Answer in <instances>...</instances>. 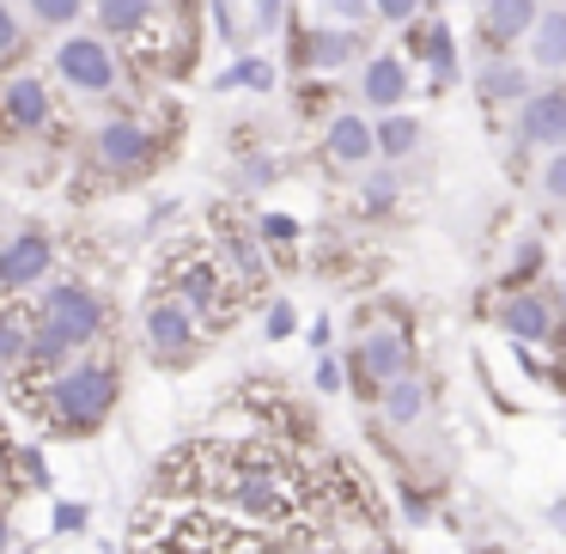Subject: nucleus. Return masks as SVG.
<instances>
[{
  "label": "nucleus",
  "mask_w": 566,
  "mask_h": 554,
  "mask_svg": "<svg viewBox=\"0 0 566 554\" xmlns=\"http://www.w3.org/2000/svg\"><path fill=\"white\" fill-rule=\"evenodd\" d=\"M196 488L208 500H220L232 518L262 530H293L311 512V481L286 463L281 451L244 439V445H196Z\"/></svg>",
  "instance_id": "f257e3e1"
},
{
  "label": "nucleus",
  "mask_w": 566,
  "mask_h": 554,
  "mask_svg": "<svg viewBox=\"0 0 566 554\" xmlns=\"http://www.w3.org/2000/svg\"><path fill=\"white\" fill-rule=\"evenodd\" d=\"M116 396H123V378H116L111 359H74V366L55 372V384H50L38 415L50 420V432H62V439H92V432L111 420Z\"/></svg>",
  "instance_id": "f03ea898"
},
{
  "label": "nucleus",
  "mask_w": 566,
  "mask_h": 554,
  "mask_svg": "<svg viewBox=\"0 0 566 554\" xmlns=\"http://www.w3.org/2000/svg\"><path fill=\"white\" fill-rule=\"evenodd\" d=\"M55 80H62L67 92H86V98H111L116 80H123L111 38H104V31H67V38L55 43Z\"/></svg>",
  "instance_id": "7ed1b4c3"
},
{
  "label": "nucleus",
  "mask_w": 566,
  "mask_h": 554,
  "mask_svg": "<svg viewBox=\"0 0 566 554\" xmlns=\"http://www.w3.org/2000/svg\"><path fill=\"white\" fill-rule=\"evenodd\" d=\"M38 317L50 323V330H62L74 347H92L104 330H111V305H104L98 293H92L86 281H55L38 293Z\"/></svg>",
  "instance_id": "20e7f679"
},
{
  "label": "nucleus",
  "mask_w": 566,
  "mask_h": 554,
  "mask_svg": "<svg viewBox=\"0 0 566 554\" xmlns=\"http://www.w3.org/2000/svg\"><path fill=\"white\" fill-rule=\"evenodd\" d=\"M92 159L111 177H140L159 159V140H153V128L135 123V116H111V123L92 128Z\"/></svg>",
  "instance_id": "39448f33"
},
{
  "label": "nucleus",
  "mask_w": 566,
  "mask_h": 554,
  "mask_svg": "<svg viewBox=\"0 0 566 554\" xmlns=\"http://www.w3.org/2000/svg\"><path fill=\"white\" fill-rule=\"evenodd\" d=\"M140 335H147V354L159 359V366H184L189 354H196L201 342V317L184 305V299H153L147 305V323H140Z\"/></svg>",
  "instance_id": "423d86ee"
},
{
  "label": "nucleus",
  "mask_w": 566,
  "mask_h": 554,
  "mask_svg": "<svg viewBox=\"0 0 566 554\" xmlns=\"http://www.w3.org/2000/svg\"><path fill=\"white\" fill-rule=\"evenodd\" d=\"M165 286H171V299H184L201 323L226 317V286H232V281H226L220 262H208V257H171V262H165Z\"/></svg>",
  "instance_id": "0eeeda50"
},
{
  "label": "nucleus",
  "mask_w": 566,
  "mask_h": 554,
  "mask_svg": "<svg viewBox=\"0 0 566 554\" xmlns=\"http://www.w3.org/2000/svg\"><path fill=\"white\" fill-rule=\"evenodd\" d=\"M50 269H55V238L43 232V226H19V232L0 244V299L50 281Z\"/></svg>",
  "instance_id": "6e6552de"
},
{
  "label": "nucleus",
  "mask_w": 566,
  "mask_h": 554,
  "mask_svg": "<svg viewBox=\"0 0 566 554\" xmlns=\"http://www.w3.org/2000/svg\"><path fill=\"white\" fill-rule=\"evenodd\" d=\"M55 123V92L38 74H13L0 86V135H43Z\"/></svg>",
  "instance_id": "1a4fd4ad"
},
{
  "label": "nucleus",
  "mask_w": 566,
  "mask_h": 554,
  "mask_svg": "<svg viewBox=\"0 0 566 554\" xmlns=\"http://www.w3.org/2000/svg\"><path fill=\"white\" fill-rule=\"evenodd\" d=\"M415 366V354H408V342L396 330H366V342H359L354 354V384L359 390H378V384L402 378V372Z\"/></svg>",
  "instance_id": "9d476101"
},
{
  "label": "nucleus",
  "mask_w": 566,
  "mask_h": 554,
  "mask_svg": "<svg viewBox=\"0 0 566 554\" xmlns=\"http://www.w3.org/2000/svg\"><path fill=\"white\" fill-rule=\"evenodd\" d=\"M517 140L524 147H548V153L566 147V86L530 92L524 111H517Z\"/></svg>",
  "instance_id": "9b49d317"
},
{
  "label": "nucleus",
  "mask_w": 566,
  "mask_h": 554,
  "mask_svg": "<svg viewBox=\"0 0 566 554\" xmlns=\"http://www.w3.org/2000/svg\"><path fill=\"white\" fill-rule=\"evenodd\" d=\"M323 147H329L335 165H366L371 153H378V128H371L359 111H342L329 123V135H323Z\"/></svg>",
  "instance_id": "f8f14e48"
},
{
  "label": "nucleus",
  "mask_w": 566,
  "mask_h": 554,
  "mask_svg": "<svg viewBox=\"0 0 566 554\" xmlns=\"http://www.w3.org/2000/svg\"><path fill=\"white\" fill-rule=\"evenodd\" d=\"M500 330L512 335V342H548V335H554V305H548V299H536V293H517V299H505Z\"/></svg>",
  "instance_id": "ddd939ff"
},
{
  "label": "nucleus",
  "mask_w": 566,
  "mask_h": 554,
  "mask_svg": "<svg viewBox=\"0 0 566 554\" xmlns=\"http://www.w3.org/2000/svg\"><path fill=\"white\" fill-rule=\"evenodd\" d=\"M524 43H530V62H536L542 74H560L566 67V7H542Z\"/></svg>",
  "instance_id": "4468645a"
},
{
  "label": "nucleus",
  "mask_w": 566,
  "mask_h": 554,
  "mask_svg": "<svg viewBox=\"0 0 566 554\" xmlns=\"http://www.w3.org/2000/svg\"><path fill=\"white\" fill-rule=\"evenodd\" d=\"M359 92H366L371 111H396V104L408 98V67H402V55H371Z\"/></svg>",
  "instance_id": "2eb2a0df"
},
{
  "label": "nucleus",
  "mask_w": 566,
  "mask_h": 554,
  "mask_svg": "<svg viewBox=\"0 0 566 554\" xmlns=\"http://www.w3.org/2000/svg\"><path fill=\"white\" fill-rule=\"evenodd\" d=\"M359 55V31L354 25H323L305 38V67H317V74H335V67H347Z\"/></svg>",
  "instance_id": "dca6fc26"
},
{
  "label": "nucleus",
  "mask_w": 566,
  "mask_h": 554,
  "mask_svg": "<svg viewBox=\"0 0 566 554\" xmlns=\"http://www.w3.org/2000/svg\"><path fill=\"white\" fill-rule=\"evenodd\" d=\"M220 250L226 262H232V286H262L269 274H262V232H244V226H226L220 232Z\"/></svg>",
  "instance_id": "f3484780"
},
{
  "label": "nucleus",
  "mask_w": 566,
  "mask_h": 554,
  "mask_svg": "<svg viewBox=\"0 0 566 554\" xmlns=\"http://www.w3.org/2000/svg\"><path fill=\"white\" fill-rule=\"evenodd\" d=\"M159 13V0H98V31L104 38H140Z\"/></svg>",
  "instance_id": "a211bd4d"
},
{
  "label": "nucleus",
  "mask_w": 566,
  "mask_h": 554,
  "mask_svg": "<svg viewBox=\"0 0 566 554\" xmlns=\"http://www.w3.org/2000/svg\"><path fill=\"white\" fill-rule=\"evenodd\" d=\"M31 330H38V311H19L0 299V372H13L31 354Z\"/></svg>",
  "instance_id": "6ab92c4d"
},
{
  "label": "nucleus",
  "mask_w": 566,
  "mask_h": 554,
  "mask_svg": "<svg viewBox=\"0 0 566 554\" xmlns=\"http://www.w3.org/2000/svg\"><path fill=\"white\" fill-rule=\"evenodd\" d=\"M475 92H481L488 104H524V98H530V74H524L517 62H488V67L475 74Z\"/></svg>",
  "instance_id": "aec40b11"
},
{
  "label": "nucleus",
  "mask_w": 566,
  "mask_h": 554,
  "mask_svg": "<svg viewBox=\"0 0 566 554\" xmlns=\"http://www.w3.org/2000/svg\"><path fill=\"white\" fill-rule=\"evenodd\" d=\"M536 13H542L536 0H488V19H481V25H488L493 43H512V38H530Z\"/></svg>",
  "instance_id": "412c9836"
},
{
  "label": "nucleus",
  "mask_w": 566,
  "mask_h": 554,
  "mask_svg": "<svg viewBox=\"0 0 566 554\" xmlns=\"http://www.w3.org/2000/svg\"><path fill=\"white\" fill-rule=\"evenodd\" d=\"M420 408H427V390H420L415 372H402V378L384 384V415H390V427H415Z\"/></svg>",
  "instance_id": "4be33fe9"
},
{
  "label": "nucleus",
  "mask_w": 566,
  "mask_h": 554,
  "mask_svg": "<svg viewBox=\"0 0 566 554\" xmlns=\"http://www.w3.org/2000/svg\"><path fill=\"white\" fill-rule=\"evenodd\" d=\"M274 80H281V74H274L269 55H238L213 86H220V92H274Z\"/></svg>",
  "instance_id": "5701e85b"
},
{
  "label": "nucleus",
  "mask_w": 566,
  "mask_h": 554,
  "mask_svg": "<svg viewBox=\"0 0 566 554\" xmlns=\"http://www.w3.org/2000/svg\"><path fill=\"white\" fill-rule=\"evenodd\" d=\"M378 128V153L384 159H408V153L420 147V123L415 116H402V111H384V123H371Z\"/></svg>",
  "instance_id": "b1692460"
},
{
  "label": "nucleus",
  "mask_w": 566,
  "mask_h": 554,
  "mask_svg": "<svg viewBox=\"0 0 566 554\" xmlns=\"http://www.w3.org/2000/svg\"><path fill=\"white\" fill-rule=\"evenodd\" d=\"M25 7H31L38 25H55V31H67L80 13H86V0H25Z\"/></svg>",
  "instance_id": "393cba45"
},
{
  "label": "nucleus",
  "mask_w": 566,
  "mask_h": 554,
  "mask_svg": "<svg viewBox=\"0 0 566 554\" xmlns=\"http://www.w3.org/2000/svg\"><path fill=\"white\" fill-rule=\"evenodd\" d=\"M390 201H396V177L390 171H371L366 189H359V208H366V213H390Z\"/></svg>",
  "instance_id": "a878e982"
},
{
  "label": "nucleus",
  "mask_w": 566,
  "mask_h": 554,
  "mask_svg": "<svg viewBox=\"0 0 566 554\" xmlns=\"http://www.w3.org/2000/svg\"><path fill=\"white\" fill-rule=\"evenodd\" d=\"M86 524H92V505H86V500H62V505L50 512V530H55V536H80Z\"/></svg>",
  "instance_id": "bb28decb"
},
{
  "label": "nucleus",
  "mask_w": 566,
  "mask_h": 554,
  "mask_svg": "<svg viewBox=\"0 0 566 554\" xmlns=\"http://www.w3.org/2000/svg\"><path fill=\"white\" fill-rule=\"evenodd\" d=\"M323 13L335 19V25H354V31H366V19L378 13V7H371V0H317Z\"/></svg>",
  "instance_id": "cd10ccee"
},
{
  "label": "nucleus",
  "mask_w": 566,
  "mask_h": 554,
  "mask_svg": "<svg viewBox=\"0 0 566 554\" xmlns=\"http://www.w3.org/2000/svg\"><path fill=\"white\" fill-rule=\"evenodd\" d=\"M19 50H25V19H19L7 0H0V62H13Z\"/></svg>",
  "instance_id": "c85d7f7f"
},
{
  "label": "nucleus",
  "mask_w": 566,
  "mask_h": 554,
  "mask_svg": "<svg viewBox=\"0 0 566 554\" xmlns=\"http://www.w3.org/2000/svg\"><path fill=\"white\" fill-rule=\"evenodd\" d=\"M256 232H262V244H298V220H293V213H262Z\"/></svg>",
  "instance_id": "c756f323"
},
{
  "label": "nucleus",
  "mask_w": 566,
  "mask_h": 554,
  "mask_svg": "<svg viewBox=\"0 0 566 554\" xmlns=\"http://www.w3.org/2000/svg\"><path fill=\"white\" fill-rule=\"evenodd\" d=\"M13 463H19V481H25V488H50V463H43L38 445H25V451L13 457Z\"/></svg>",
  "instance_id": "7c9ffc66"
},
{
  "label": "nucleus",
  "mask_w": 566,
  "mask_h": 554,
  "mask_svg": "<svg viewBox=\"0 0 566 554\" xmlns=\"http://www.w3.org/2000/svg\"><path fill=\"white\" fill-rule=\"evenodd\" d=\"M293 330H298V311H293V299H274V305H269V330H262V335H269V342H286Z\"/></svg>",
  "instance_id": "2f4dec72"
},
{
  "label": "nucleus",
  "mask_w": 566,
  "mask_h": 554,
  "mask_svg": "<svg viewBox=\"0 0 566 554\" xmlns=\"http://www.w3.org/2000/svg\"><path fill=\"white\" fill-rule=\"evenodd\" d=\"M274 177H281V165H274V159H250L244 171H238V184H244V189H269Z\"/></svg>",
  "instance_id": "473e14b6"
},
{
  "label": "nucleus",
  "mask_w": 566,
  "mask_h": 554,
  "mask_svg": "<svg viewBox=\"0 0 566 554\" xmlns=\"http://www.w3.org/2000/svg\"><path fill=\"white\" fill-rule=\"evenodd\" d=\"M542 189H548V201H566V147L548 159V171H542Z\"/></svg>",
  "instance_id": "72a5a7b5"
},
{
  "label": "nucleus",
  "mask_w": 566,
  "mask_h": 554,
  "mask_svg": "<svg viewBox=\"0 0 566 554\" xmlns=\"http://www.w3.org/2000/svg\"><path fill=\"white\" fill-rule=\"evenodd\" d=\"M371 7H378V19H390V25H408L420 0H371Z\"/></svg>",
  "instance_id": "f704fd0d"
},
{
  "label": "nucleus",
  "mask_w": 566,
  "mask_h": 554,
  "mask_svg": "<svg viewBox=\"0 0 566 554\" xmlns=\"http://www.w3.org/2000/svg\"><path fill=\"white\" fill-rule=\"evenodd\" d=\"M342 384H347V372L335 366L329 354H323V359H317V390H323V396H335V390H342Z\"/></svg>",
  "instance_id": "c9c22d12"
},
{
  "label": "nucleus",
  "mask_w": 566,
  "mask_h": 554,
  "mask_svg": "<svg viewBox=\"0 0 566 554\" xmlns=\"http://www.w3.org/2000/svg\"><path fill=\"white\" fill-rule=\"evenodd\" d=\"M208 7H213V25H220V38H226V43H244V38H238V19H232V0H208Z\"/></svg>",
  "instance_id": "e433bc0d"
},
{
  "label": "nucleus",
  "mask_w": 566,
  "mask_h": 554,
  "mask_svg": "<svg viewBox=\"0 0 566 554\" xmlns=\"http://www.w3.org/2000/svg\"><path fill=\"white\" fill-rule=\"evenodd\" d=\"M286 13V0H256V31H274Z\"/></svg>",
  "instance_id": "4c0bfd02"
},
{
  "label": "nucleus",
  "mask_w": 566,
  "mask_h": 554,
  "mask_svg": "<svg viewBox=\"0 0 566 554\" xmlns=\"http://www.w3.org/2000/svg\"><path fill=\"white\" fill-rule=\"evenodd\" d=\"M329 335H335V330H329V317H317V323L305 330V342L317 347V354H329Z\"/></svg>",
  "instance_id": "58836bf2"
},
{
  "label": "nucleus",
  "mask_w": 566,
  "mask_h": 554,
  "mask_svg": "<svg viewBox=\"0 0 566 554\" xmlns=\"http://www.w3.org/2000/svg\"><path fill=\"white\" fill-rule=\"evenodd\" d=\"M0 554H13V524H7V505H0Z\"/></svg>",
  "instance_id": "ea45409f"
},
{
  "label": "nucleus",
  "mask_w": 566,
  "mask_h": 554,
  "mask_svg": "<svg viewBox=\"0 0 566 554\" xmlns=\"http://www.w3.org/2000/svg\"><path fill=\"white\" fill-rule=\"evenodd\" d=\"M554 524H560V530H566V500H554Z\"/></svg>",
  "instance_id": "a19ab883"
},
{
  "label": "nucleus",
  "mask_w": 566,
  "mask_h": 554,
  "mask_svg": "<svg viewBox=\"0 0 566 554\" xmlns=\"http://www.w3.org/2000/svg\"><path fill=\"white\" fill-rule=\"evenodd\" d=\"M13 554H31V548H13Z\"/></svg>",
  "instance_id": "79ce46f5"
},
{
  "label": "nucleus",
  "mask_w": 566,
  "mask_h": 554,
  "mask_svg": "<svg viewBox=\"0 0 566 554\" xmlns=\"http://www.w3.org/2000/svg\"><path fill=\"white\" fill-rule=\"evenodd\" d=\"M311 554H323V548H311Z\"/></svg>",
  "instance_id": "37998d69"
},
{
  "label": "nucleus",
  "mask_w": 566,
  "mask_h": 554,
  "mask_svg": "<svg viewBox=\"0 0 566 554\" xmlns=\"http://www.w3.org/2000/svg\"><path fill=\"white\" fill-rule=\"evenodd\" d=\"M0 451H7V445H0Z\"/></svg>",
  "instance_id": "c03bdc74"
}]
</instances>
